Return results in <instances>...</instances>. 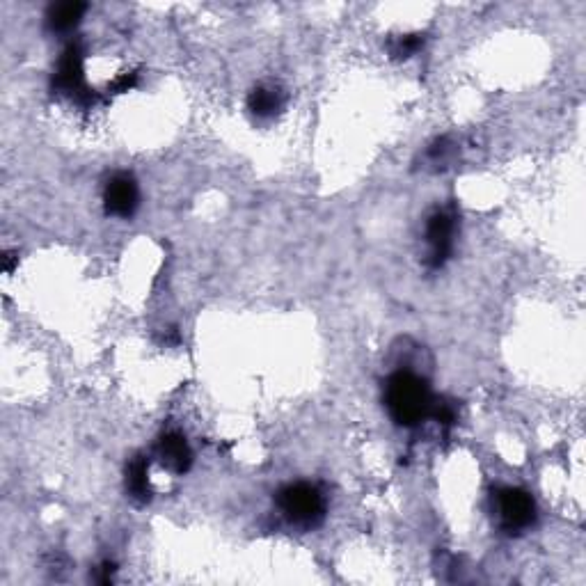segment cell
<instances>
[{
  "instance_id": "4",
  "label": "cell",
  "mask_w": 586,
  "mask_h": 586,
  "mask_svg": "<svg viewBox=\"0 0 586 586\" xmlns=\"http://www.w3.org/2000/svg\"><path fill=\"white\" fill-rule=\"evenodd\" d=\"M454 234H456V213L451 209L433 211L426 220V243H429V257L426 266L442 268L454 250Z\"/></svg>"
},
{
  "instance_id": "11",
  "label": "cell",
  "mask_w": 586,
  "mask_h": 586,
  "mask_svg": "<svg viewBox=\"0 0 586 586\" xmlns=\"http://www.w3.org/2000/svg\"><path fill=\"white\" fill-rule=\"evenodd\" d=\"M422 46H424V35H401V37H394L387 49H390L392 58L406 60L422 49Z\"/></svg>"
},
{
  "instance_id": "5",
  "label": "cell",
  "mask_w": 586,
  "mask_h": 586,
  "mask_svg": "<svg viewBox=\"0 0 586 586\" xmlns=\"http://www.w3.org/2000/svg\"><path fill=\"white\" fill-rule=\"evenodd\" d=\"M140 193L138 184L131 174L120 172L115 177H110L104 190V207L110 216L117 218H131L138 209Z\"/></svg>"
},
{
  "instance_id": "3",
  "label": "cell",
  "mask_w": 586,
  "mask_h": 586,
  "mask_svg": "<svg viewBox=\"0 0 586 586\" xmlns=\"http://www.w3.org/2000/svg\"><path fill=\"white\" fill-rule=\"evenodd\" d=\"M495 513L506 534H522L536 522V502L522 488H500L495 493Z\"/></svg>"
},
{
  "instance_id": "2",
  "label": "cell",
  "mask_w": 586,
  "mask_h": 586,
  "mask_svg": "<svg viewBox=\"0 0 586 586\" xmlns=\"http://www.w3.org/2000/svg\"><path fill=\"white\" fill-rule=\"evenodd\" d=\"M282 516L298 527H314L326 516V497L312 483H289L277 493Z\"/></svg>"
},
{
  "instance_id": "6",
  "label": "cell",
  "mask_w": 586,
  "mask_h": 586,
  "mask_svg": "<svg viewBox=\"0 0 586 586\" xmlns=\"http://www.w3.org/2000/svg\"><path fill=\"white\" fill-rule=\"evenodd\" d=\"M55 85L58 90L71 94L78 101H92V94L87 92L85 78H83V51L78 44H71L69 49L62 53L58 62V71H55Z\"/></svg>"
},
{
  "instance_id": "9",
  "label": "cell",
  "mask_w": 586,
  "mask_h": 586,
  "mask_svg": "<svg viewBox=\"0 0 586 586\" xmlns=\"http://www.w3.org/2000/svg\"><path fill=\"white\" fill-rule=\"evenodd\" d=\"M85 10L87 5L78 3V0L51 5V10L46 12V23H49L53 33H69V30H74L81 23Z\"/></svg>"
},
{
  "instance_id": "1",
  "label": "cell",
  "mask_w": 586,
  "mask_h": 586,
  "mask_svg": "<svg viewBox=\"0 0 586 586\" xmlns=\"http://www.w3.org/2000/svg\"><path fill=\"white\" fill-rule=\"evenodd\" d=\"M433 392L429 383L413 371H397L385 383V408L403 429H415L433 413Z\"/></svg>"
},
{
  "instance_id": "7",
  "label": "cell",
  "mask_w": 586,
  "mask_h": 586,
  "mask_svg": "<svg viewBox=\"0 0 586 586\" xmlns=\"http://www.w3.org/2000/svg\"><path fill=\"white\" fill-rule=\"evenodd\" d=\"M158 461L172 474H186L193 465V449L179 431H168L158 438L156 445Z\"/></svg>"
},
{
  "instance_id": "10",
  "label": "cell",
  "mask_w": 586,
  "mask_h": 586,
  "mask_svg": "<svg viewBox=\"0 0 586 586\" xmlns=\"http://www.w3.org/2000/svg\"><path fill=\"white\" fill-rule=\"evenodd\" d=\"M282 104H284L282 92L277 90V87H268V85L255 87L248 97V108L252 110V115L257 117H273L275 113H280Z\"/></svg>"
},
{
  "instance_id": "8",
  "label": "cell",
  "mask_w": 586,
  "mask_h": 586,
  "mask_svg": "<svg viewBox=\"0 0 586 586\" xmlns=\"http://www.w3.org/2000/svg\"><path fill=\"white\" fill-rule=\"evenodd\" d=\"M126 493L131 500L138 504H147L152 500V486H149V463L145 456L131 458V463L126 465Z\"/></svg>"
},
{
  "instance_id": "12",
  "label": "cell",
  "mask_w": 586,
  "mask_h": 586,
  "mask_svg": "<svg viewBox=\"0 0 586 586\" xmlns=\"http://www.w3.org/2000/svg\"><path fill=\"white\" fill-rule=\"evenodd\" d=\"M136 81H138V76L136 74H124V76H120L117 78V81L113 83V90L115 92H129L133 85H136Z\"/></svg>"
}]
</instances>
